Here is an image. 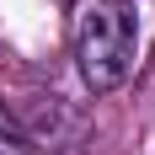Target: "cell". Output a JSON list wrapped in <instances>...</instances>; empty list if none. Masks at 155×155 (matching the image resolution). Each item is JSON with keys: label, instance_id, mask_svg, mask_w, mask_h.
<instances>
[{"label": "cell", "instance_id": "6da1fadb", "mask_svg": "<svg viewBox=\"0 0 155 155\" xmlns=\"http://www.w3.org/2000/svg\"><path fill=\"white\" fill-rule=\"evenodd\" d=\"M70 43H75V70L86 91H118L134 75V54H139L134 0H80Z\"/></svg>", "mask_w": 155, "mask_h": 155}, {"label": "cell", "instance_id": "7a4b0ae2", "mask_svg": "<svg viewBox=\"0 0 155 155\" xmlns=\"http://www.w3.org/2000/svg\"><path fill=\"white\" fill-rule=\"evenodd\" d=\"M80 134H86V118H75L64 96H32L21 107V139L27 144H75Z\"/></svg>", "mask_w": 155, "mask_h": 155}, {"label": "cell", "instance_id": "3957f363", "mask_svg": "<svg viewBox=\"0 0 155 155\" xmlns=\"http://www.w3.org/2000/svg\"><path fill=\"white\" fill-rule=\"evenodd\" d=\"M0 155H32V144L21 139V128L5 118V107H0Z\"/></svg>", "mask_w": 155, "mask_h": 155}]
</instances>
